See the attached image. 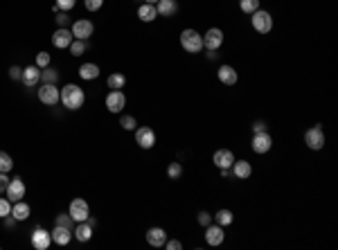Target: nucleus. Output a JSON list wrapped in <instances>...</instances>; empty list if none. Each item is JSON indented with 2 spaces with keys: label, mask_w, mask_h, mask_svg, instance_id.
<instances>
[{
  "label": "nucleus",
  "mask_w": 338,
  "mask_h": 250,
  "mask_svg": "<svg viewBox=\"0 0 338 250\" xmlns=\"http://www.w3.org/2000/svg\"><path fill=\"white\" fill-rule=\"evenodd\" d=\"M61 104L66 106L68 111H77L83 106V101H86V95H83V90L75 86V84H68V86L61 88Z\"/></svg>",
  "instance_id": "nucleus-1"
},
{
  "label": "nucleus",
  "mask_w": 338,
  "mask_h": 250,
  "mask_svg": "<svg viewBox=\"0 0 338 250\" xmlns=\"http://www.w3.org/2000/svg\"><path fill=\"white\" fill-rule=\"evenodd\" d=\"M180 48L189 54H199L203 50V36L196 30H183L180 32Z\"/></svg>",
  "instance_id": "nucleus-2"
},
{
  "label": "nucleus",
  "mask_w": 338,
  "mask_h": 250,
  "mask_svg": "<svg viewBox=\"0 0 338 250\" xmlns=\"http://www.w3.org/2000/svg\"><path fill=\"white\" fill-rule=\"evenodd\" d=\"M252 30H255L257 34H268L270 30H273V16L268 14V11H264V9H257V11H252Z\"/></svg>",
  "instance_id": "nucleus-3"
},
{
  "label": "nucleus",
  "mask_w": 338,
  "mask_h": 250,
  "mask_svg": "<svg viewBox=\"0 0 338 250\" xmlns=\"http://www.w3.org/2000/svg\"><path fill=\"white\" fill-rule=\"evenodd\" d=\"M38 99H41V104H45V106H56L61 99V90L56 88V84H41V88H38Z\"/></svg>",
  "instance_id": "nucleus-4"
},
{
  "label": "nucleus",
  "mask_w": 338,
  "mask_h": 250,
  "mask_svg": "<svg viewBox=\"0 0 338 250\" xmlns=\"http://www.w3.org/2000/svg\"><path fill=\"white\" fill-rule=\"evenodd\" d=\"M304 144L313 151H320L325 147V131L320 124H315V127H311L307 133H304Z\"/></svg>",
  "instance_id": "nucleus-5"
},
{
  "label": "nucleus",
  "mask_w": 338,
  "mask_h": 250,
  "mask_svg": "<svg viewBox=\"0 0 338 250\" xmlns=\"http://www.w3.org/2000/svg\"><path fill=\"white\" fill-rule=\"evenodd\" d=\"M221 45H223V32L219 27H210V30L203 34V48L207 52H217Z\"/></svg>",
  "instance_id": "nucleus-6"
},
{
  "label": "nucleus",
  "mask_w": 338,
  "mask_h": 250,
  "mask_svg": "<svg viewBox=\"0 0 338 250\" xmlns=\"http://www.w3.org/2000/svg\"><path fill=\"white\" fill-rule=\"evenodd\" d=\"M68 214L72 217L75 223H79V221H88L90 219V207H88V203L83 201V198H72L70 212H68Z\"/></svg>",
  "instance_id": "nucleus-7"
},
{
  "label": "nucleus",
  "mask_w": 338,
  "mask_h": 250,
  "mask_svg": "<svg viewBox=\"0 0 338 250\" xmlns=\"http://www.w3.org/2000/svg\"><path fill=\"white\" fill-rule=\"evenodd\" d=\"M252 151L259 153V156H264V153L270 151V147H273V138H270L268 131H262V133H255L252 135V142H250Z\"/></svg>",
  "instance_id": "nucleus-8"
},
{
  "label": "nucleus",
  "mask_w": 338,
  "mask_h": 250,
  "mask_svg": "<svg viewBox=\"0 0 338 250\" xmlns=\"http://www.w3.org/2000/svg\"><path fill=\"white\" fill-rule=\"evenodd\" d=\"M135 142H138V147H142V149H151V147L156 144V133L151 127H138L135 129Z\"/></svg>",
  "instance_id": "nucleus-9"
},
{
  "label": "nucleus",
  "mask_w": 338,
  "mask_h": 250,
  "mask_svg": "<svg viewBox=\"0 0 338 250\" xmlns=\"http://www.w3.org/2000/svg\"><path fill=\"white\" fill-rule=\"evenodd\" d=\"M124 106H126V95H124L122 90H111V93L106 95V109L111 113H122Z\"/></svg>",
  "instance_id": "nucleus-10"
},
{
  "label": "nucleus",
  "mask_w": 338,
  "mask_h": 250,
  "mask_svg": "<svg viewBox=\"0 0 338 250\" xmlns=\"http://www.w3.org/2000/svg\"><path fill=\"white\" fill-rule=\"evenodd\" d=\"M93 32H95V25L86 18H79V20H75V25H72V36L81 38V41H88V38L93 36Z\"/></svg>",
  "instance_id": "nucleus-11"
},
{
  "label": "nucleus",
  "mask_w": 338,
  "mask_h": 250,
  "mask_svg": "<svg viewBox=\"0 0 338 250\" xmlns=\"http://www.w3.org/2000/svg\"><path fill=\"white\" fill-rule=\"evenodd\" d=\"M5 194H7V198L11 203H16V201H20L23 196H25V183H23V178H11L9 180V185H7V190H5Z\"/></svg>",
  "instance_id": "nucleus-12"
},
{
  "label": "nucleus",
  "mask_w": 338,
  "mask_h": 250,
  "mask_svg": "<svg viewBox=\"0 0 338 250\" xmlns=\"http://www.w3.org/2000/svg\"><path fill=\"white\" fill-rule=\"evenodd\" d=\"M223 239H225V232H223V228L219 223L205 225V241L210 243V246H221Z\"/></svg>",
  "instance_id": "nucleus-13"
},
{
  "label": "nucleus",
  "mask_w": 338,
  "mask_h": 250,
  "mask_svg": "<svg viewBox=\"0 0 338 250\" xmlns=\"http://www.w3.org/2000/svg\"><path fill=\"white\" fill-rule=\"evenodd\" d=\"M50 243H52V235L43 228H34L32 232V246L36 250H48Z\"/></svg>",
  "instance_id": "nucleus-14"
},
{
  "label": "nucleus",
  "mask_w": 338,
  "mask_h": 250,
  "mask_svg": "<svg viewBox=\"0 0 338 250\" xmlns=\"http://www.w3.org/2000/svg\"><path fill=\"white\" fill-rule=\"evenodd\" d=\"M212 162L217 164L219 169H230L233 167V162H235V153L230 149H217L214 151V156H212Z\"/></svg>",
  "instance_id": "nucleus-15"
},
{
  "label": "nucleus",
  "mask_w": 338,
  "mask_h": 250,
  "mask_svg": "<svg viewBox=\"0 0 338 250\" xmlns=\"http://www.w3.org/2000/svg\"><path fill=\"white\" fill-rule=\"evenodd\" d=\"M52 43H54V48H59V50H68L72 43V30L59 27V30L52 34Z\"/></svg>",
  "instance_id": "nucleus-16"
},
{
  "label": "nucleus",
  "mask_w": 338,
  "mask_h": 250,
  "mask_svg": "<svg viewBox=\"0 0 338 250\" xmlns=\"http://www.w3.org/2000/svg\"><path fill=\"white\" fill-rule=\"evenodd\" d=\"M217 77H219V81H221L223 86H235V84H237V79H239V75H237V70H235L233 66H228V64L219 66Z\"/></svg>",
  "instance_id": "nucleus-17"
},
{
  "label": "nucleus",
  "mask_w": 338,
  "mask_h": 250,
  "mask_svg": "<svg viewBox=\"0 0 338 250\" xmlns=\"http://www.w3.org/2000/svg\"><path fill=\"white\" fill-rule=\"evenodd\" d=\"M20 81L25 84L27 88L36 86V84L41 81V68H38V66H27V68H23V77H20Z\"/></svg>",
  "instance_id": "nucleus-18"
},
{
  "label": "nucleus",
  "mask_w": 338,
  "mask_h": 250,
  "mask_svg": "<svg viewBox=\"0 0 338 250\" xmlns=\"http://www.w3.org/2000/svg\"><path fill=\"white\" fill-rule=\"evenodd\" d=\"M156 11H158V16H162V18H172V16L178 14V3L176 0H158Z\"/></svg>",
  "instance_id": "nucleus-19"
},
{
  "label": "nucleus",
  "mask_w": 338,
  "mask_h": 250,
  "mask_svg": "<svg viewBox=\"0 0 338 250\" xmlns=\"http://www.w3.org/2000/svg\"><path fill=\"white\" fill-rule=\"evenodd\" d=\"M167 241V232L162 228H149L146 230V243L154 248H162Z\"/></svg>",
  "instance_id": "nucleus-20"
},
{
  "label": "nucleus",
  "mask_w": 338,
  "mask_h": 250,
  "mask_svg": "<svg viewBox=\"0 0 338 250\" xmlns=\"http://www.w3.org/2000/svg\"><path fill=\"white\" fill-rule=\"evenodd\" d=\"M52 235V241L56 246H68L72 241V230L70 228H64V225H54V230L50 232Z\"/></svg>",
  "instance_id": "nucleus-21"
},
{
  "label": "nucleus",
  "mask_w": 338,
  "mask_h": 250,
  "mask_svg": "<svg viewBox=\"0 0 338 250\" xmlns=\"http://www.w3.org/2000/svg\"><path fill=\"white\" fill-rule=\"evenodd\" d=\"M230 169H233L235 178H239V180H246V178H250V176H252V164L248 160H235Z\"/></svg>",
  "instance_id": "nucleus-22"
},
{
  "label": "nucleus",
  "mask_w": 338,
  "mask_h": 250,
  "mask_svg": "<svg viewBox=\"0 0 338 250\" xmlns=\"http://www.w3.org/2000/svg\"><path fill=\"white\" fill-rule=\"evenodd\" d=\"M30 205L27 203H23V201H16V203H11V214L9 217H14V221H27L30 219Z\"/></svg>",
  "instance_id": "nucleus-23"
},
{
  "label": "nucleus",
  "mask_w": 338,
  "mask_h": 250,
  "mask_svg": "<svg viewBox=\"0 0 338 250\" xmlns=\"http://www.w3.org/2000/svg\"><path fill=\"white\" fill-rule=\"evenodd\" d=\"M138 18L142 23H154L158 18V11H156V5H149V3H142L138 7Z\"/></svg>",
  "instance_id": "nucleus-24"
},
{
  "label": "nucleus",
  "mask_w": 338,
  "mask_h": 250,
  "mask_svg": "<svg viewBox=\"0 0 338 250\" xmlns=\"http://www.w3.org/2000/svg\"><path fill=\"white\" fill-rule=\"evenodd\" d=\"M75 237L79 241H90V237H93V225H90L88 221H79L77 228H75Z\"/></svg>",
  "instance_id": "nucleus-25"
},
{
  "label": "nucleus",
  "mask_w": 338,
  "mask_h": 250,
  "mask_svg": "<svg viewBox=\"0 0 338 250\" xmlns=\"http://www.w3.org/2000/svg\"><path fill=\"white\" fill-rule=\"evenodd\" d=\"M106 86L111 90H122L126 86V77H124L122 72H113V75H109V79H106Z\"/></svg>",
  "instance_id": "nucleus-26"
},
{
  "label": "nucleus",
  "mask_w": 338,
  "mask_h": 250,
  "mask_svg": "<svg viewBox=\"0 0 338 250\" xmlns=\"http://www.w3.org/2000/svg\"><path fill=\"white\" fill-rule=\"evenodd\" d=\"M235 221V214L230 212V210H217V214H214V223H219L221 228H225V225H230Z\"/></svg>",
  "instance_id": "nucleus-27"
},
{
  "label": "nucleus",
  "mask_w": 338,
  "mask_h": 250,
  "mask_svg": "<svg viewBox=\"0 0 338 250\" xmlns=\"http://www.w3.org/2000/svg\"><path fill=\"white\" fill-rule=\"evenodd\" d=\"M79 77L86 79V81H90V79H97L99 77V68L95 64H83L81 68H79Z\"/></svg>",
  "instance_id": "nucleus-28"
},
{
  "label": "nucleus",
  "mask_w": 338,
  "mask_h": 250,
  "mask_svg": "<svg viewBox=\"0 0 338 250\" xmlns=\"http://www.w3.org/2000/svg\"><path fill=\"white\" fill-rule=\"evenodd\" d=\"M86 48H88V43L86 41H81V38H72V43H70V52H72V56H81L83 52H86Z\"/></svg>",
  "instance_id": "nucleus-29"
},
{
  "label": "nucleus",
  "mask_w": 338,
  "mask_h": 250,
  "mask_svg": "<svg viewBox=\"0 0 338 250\" xmlns=\"http://www.w3.org/2000/svg\"><path fill=\"white\" fill-rule=\"evenodd\" d=\"M239 9L244 14H252V11L259 9V0H239Z\"/></svg>",
  "instance_id": "nucleus-30"
},
{
  "label": "nucleus",
  "mask_w": 338,
  "mask_h": 250,
  "mask_svg": "<svg viewBox=\"0 0 338 250\" xmlns=\"http://www.w3.org/2000/svg\"><path fill=\"white\" fill-rule=\"evenodd\" d=\"M56 79H59V72L52 70V68H43V72H41L43 84H56Z\"/></svg>",
  "instance_id": "nucleus-31"
},
{
  "label": "nucleus",
  "mask_w": 338,
  "mask_h": 250,
  "mask_svg": "<svg viewBox=\"0 0 338 250\" xmlns=\"http://www.w3.org/2000/svg\"><path fill=\"white\" fill-rule=\"evenodd\" d=\"M11 167H14V160H11V156L9 153H5V151H0V172H11Z\"/></svg>",
  "instance_id": "nucleus-32"
},
{
  "label": "nucleus",
  "mask_w": 338,
  "mask_h": 250,
  "mask_svg": "<svg viewBox=\"0 0 338 250\" xmlns=\"http://www.w3.org/2000/svg\"><path fill=\"white\" fill-rule=\"evenodd\" d=\"M167 176H169L172 180H178L180 176H183V164H180V162H172V164L167 167Z\"/></svg>",
  "instance_id": "nucleus-33"
},
{
  "label": "nucleus",
  "mask_w": 338,
  "mask_h": 250,
  "mask_svg": "<svg viewBox=\"0 0 338 250\" xmlns=\"http://www.w3.org/2000/svg\"><path fill=\"white\" fill-rule=\"evenodd\" d=\"M75 3H77V0H56V3H54V11H70L72 7H75Z\"/></svg>",
  "instance_id": "nucleus-34"
},
{
  "label": "nucleus",
  "mask_w": 338,
  "mask_h": 250,
  "mask_svg": "<svg viewBox=\"0 0 338 250\" xmlns=\"http://www.w3.org/2000/svg\"><path fill=\"white\" fill-rule=\"evenodd\" d=\"M120 127L124 129V131H133L138 124H135V117L133 115H122L120 117Z\"/></svg>",
  "instance_id": "nucleus-35"
},
{
  "label": "nucleus",
  "mask_w": 338,
  "mask_h": 250,
  "mask_svg": "<svg viewBox=\"0 0 338 250\" xmlns=\"http://www.w3.org/2000/svg\"><path fill=\"white\" fill-rule=\"evenodd\" d=\"M72 223H75V221H72L70 214H59V217L54 219V225H64V228H70V230H72Z\"/></svg>",
  "instance_id": "nucleus-36"
},
{
  "label": "nucleus",
  "mask_w": 338,
  "mask_h": 250,
  "mask_svg": "<svg viewBox=\"0 0 338 250\" xmlns=\"http://www.w3.org/2000/svg\"><path fill=\"white\" fill-rule=\"evenodd\" d=\"M11 214V201L9 198H0V219H7Z\"/></svg>",
  "instance_id": "nucleus-37"
},
{
  "label": "nucleus",
  "mask_w": 338,
  "mask_h": 250,
  "mask_svg": "<svg viewBox=\"0 0 338 250\" xmlns=\"http://www.w3.org/2000/svg\"><path fill=\"white\" fill-rule=\"evenodd\" d=\"M101 5H104V0H83V7L88 11H97L101 9Z\"/></svg>",
  "instance_id": "nucleus-38"
},
{
  "label": "nucleus",
  "mask_w": 338,
  "mask_h": 250,
  "mask_svg": "<svg viewBox=\"0 0 338 250\" xmlns=\"http://www.w3.org/2000/svg\"><path fill=\"white\" fill-rule=\"evenodd\" d=\"M36 66L38 68H48L50 66V54L48 52H38L36 54Z\"/></svg>",
  "instance_id": "nucleus-39"
},
{
  "label": "nucleus",
  "mask_w": 338,
  "mask_h": 250,
  "mask_svg": "<svg viewBox=\"0 0 338 250\" xmlns=\"http://www.w3.org/2000/svg\"><path fill=\"white\" fill-rule=\"evenodd\" d=\"M196 219H199V223H201V225H210V223H212V217L205 212V210H201L199 217H196Z\"/></svg>",
  "instance_id": "nucleus-40"
},
{
  "label": "nucleus",
  "mask_w": 338,
  "mask_h": 250,
  "mask_svg": "<svg viewBox=\"0 0 338 250\" xmlns=\"http://www.w3.org/2000/svg\"><path fill=\"white\" fill-rule=\"evenodd\" d=\"M68 23H70V18H68V14H66V11H61V14H56V25H59V27H66Z\"/></svg>",
  "instance_id": "nucleus-41"
},
{
  "label": "nucleus",
  "mask_w": 338,
  "mask_h": 250,
  "mask_svg": "<svg viewBox=\"0 0 338 250\" xmlns=\"http://www.w3.org/2000/svg\"><path fill=\"white\" fill-rule=\"evenodd\" d=\"M9 77H11V79H20V77H23V68L11 66V68H9Z\"/></svg>",
  "instance_id": "nucleus-42"
},
{
  "label": "nucleus",
  "mask_w": 338,
  "mask_h": 250,
  "mask_svg": "<svg viewBox=\"0 0 338 250\" xmlns=\"http://www.w3.org/2000/svg\"><path fill=\"white\" fill-rule=\"evenodd\" d=\"M162 248H167V250H180V248H183V243L176 241V239H172V241H165V246H162Z\"/></svg>",
  "instance_id": "nucleus-43"
},
{
  "label": "nucleus",
  "mask_w": 338,
  "mask_h": 250,
  "mask_svg": "<svg viewBox=\"0 0 338 250\" xmlns=\"http://www.w3.org/2000/svg\"><path fill=\"white\" fill-rule=\"evenodd\" d=\"M7 185H9V178H7V174H5V172H0V194H3V192L7 190Z\"/></svg>",
  "instance_id": "nucleus-44"
},
{
  "label": "nucleus",
  "mask_w": 338,
  "mask_h": 250,
  "mask_svg": "<svg viewBox=\"0 0 338 250\" xmlns=\"http://www.w3.org/2000/svg\"><path fill=\"white\" fill-rule=\"evenodd\" d=\"M252 131H255V133H262V131H266V124H264V122H255V124H252Z\"/></svg>",
  "instance_id": "nucleus-45"
},
{
  "label": "nucleus",
  "mask_w": 338,
  "mask_h": 250,
  "mask_svg": "<svg viewBox=\"0 0 338 250\" xmlns=\"http://www.w3.org/2000/svg\"><path fill=\"white\" fill-rule=\"evenodd\" d=\"M144 3H149V5H156V3H158V0H144Z\"/></svg>",
  "instance_id": "nucleus-46"
}]
</instances>
